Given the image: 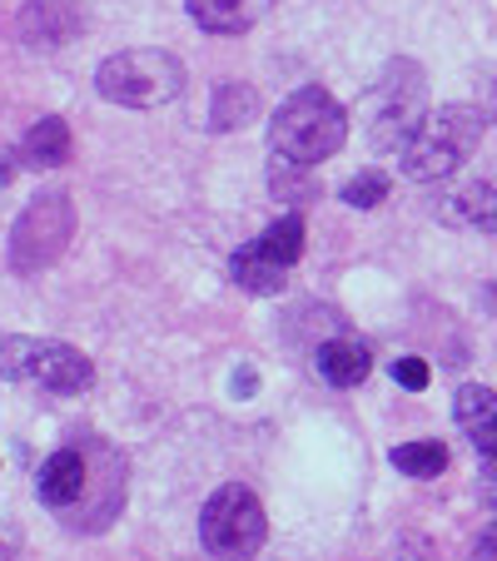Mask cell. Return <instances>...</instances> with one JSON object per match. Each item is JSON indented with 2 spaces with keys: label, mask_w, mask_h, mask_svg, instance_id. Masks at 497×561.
<instances>
[{
  "label": "cell",
  "mask_w": 497,
  "mask_h": 561,
  "mask_svg": "<svg viewBox=\"0 0 497 561\" xmlns=\"http://www.w3.org/2000/svg\"><path fill=\"white\" fill-rule=\"evenodd\" d=\"M349 139V115L328 90L304 85L279 105L274 125H269V145L279 159H294L304 170H314L318 159H334Z\"/></svg>",
  "instance_id": "obj_1"
},
{
  "label": "cell",
  "mask_w": 497,
  "mask_h": 561,
  "mask_svg": "<svg viewBox=\"0 0 497 561\" xmlns=\"http://www.w3.org/2000/svg\"><path fill=\"white\" fill-rule=\"evenodd\" d=\"M483 119L487 115L473 110V105H443V110H433V115H423V125L413 129V139L398 154L403 174H408L413 184L448 180V174L477 149V139H483Z\"/></svg>",
  "instance_id": "obj_2"
},
{
  "label": "cell",
  "mask_w": 497,
  "mask_h": 561,
  "mask_svg": "<svg viewBox=\"0 0 497 561\" xmlns=\"http://www.w3.org/2000/svg\"><path fill=\"white\" fill-rule=\"evenodd\" d=\"M95 90L110 105L155 110L184 90V65L170 50H120L95 70Z\"/></svg>",
  "instance_id": "obj_3"
},
{
  "label": "cell",
  "mask_w": 497,
  "mask_h": 561,
  "mask_svg": "<svg viewBox=\"0 0 497 561\" xmlns=\"http://www.w3.org/2000/svg\"><path fill=\"white\" fill-rule=\"evenodd\" d=\"M0 378L41 382L45 392L75 398L95 382V363L60 339H0Z\"/></svg>",
  "instance_id": "obj_4"
},
{
  "label": "cell",
  "mask_w": 497,
  "mask_h": 561,
  "mask_svg": "<svg viewBox=\"0 0 497 561\" xmlns=\"http://www.w3.org/2000/svg\"><path fill=\"white\" fill-rule=\"evenodd\" d=\"M264 537H269V517H264V507H259V497L249 488L229 482V488H219L210 502H204L200 541L214 551V557L249 561V557H259Z\"/></svg>",
  "instance_id": "obj_5"
},
{
  "label": "cell",
  "mask_w": 497,
  "mask_h": 561,
  "mask_svg": "<svg viewBox=\"0 0 497 561\" xmlns=\"http://www.w3.org/2000/svg\"><path fill=\"white\" fill-rule=\"evenodd\" d=\"M75 233V204L65 190H50V194H35L31 204L21 209L11 229V268L15 274H41L50 268L55 259L65 254Z\"/></svg>",
  "instance_id": "obj_6"
},
{
  "label": "cell",
  "mask_w": 497,
  "mask_h": 561,
  "mask_svg": "<svg viewBox=\"0 0 497 561\" xmlns=\"http://www.w3.org/2000/svg\"><path fill=\"white\" fill-rule=\"evenodd\" d=\"M453 417H458V427L473 437L477 453L497 467V392L493 388H463L453 403Z\"/></svg>",
  "instance_id": "obj_7"
},
{
  "label": "cell",
  "mask_w": 497,
  "mask_h": 561,
  "mask_svg": "<svg viewBox=\"0 0 497 561\" xmlns=\"http://www.w3.org/2000/svg\"><path fill=\"white\" fill-rule=\"evenodd\" d=\"M184 11L210 35H239L269 15V0H184Z\"/></svg>",
  "instance_id": "obj_8"
},
{
  "label": "cell",
  "mask_w": 497,
  "mask_h": 561,
  "mask_svg": "<svg viewBox=\"0 0 497 561\" xmlns=\"http://www.w3.org/2000/svg\"><path fill=\"white\" fill-rule=\"evenodd\" d=\"M35 488H41L45 507H70V502H80V492H86V457L75 453V447H60V453H50L41 462Z\"/></svg>",
  "instance_id": "obj_9"
},
{
  "label": "cell",
  "mask_w": 497,
  "mask_h": 561,
  "mask_svg": "<svg viewBox=\"0 0 497 561\" xmlns=\"http://www.w3.org/2000/svg\"><path fill=\"white\" fill-rule=\"evenodd\" d=\"M21 159L31 170H60L65 159H70V125H65L60 115L35 119L21 139Z\"/></svg>",
  "instance_id": "obj_10"
},
{
  "label": "cell",
  "mask_w": 497,
  "mask_h": 561,
  "mask_svg": "<svg viewBox=\"0 0 497 561\" xmlns=\"http://www.w3.org/2000/svg\"><path fill=\"white\" fill-rule=\"evenodd\" d=\"M369 368H373V358L359 339H334L318 348V373H324L334 388H359V382L369 378Z\"/></svg>",
  "instance_id": "obj_11"
},
{
  "label": "cell",
  "mask_w": 497,
  "mask_h": 561,
  "mask_svg": "<svg viewBox=\"0 0 497 561\" xmlns=\"http://www.w3.org/2000/svg\"><path fill=\"white\" fill-rule=\"evenodd\" d=\"M229 274H234V284L244 288V294H259V298H274V294H284V264H274V259H264V249L259 244H249V249H239L234 254V264H229Z\"/></svg>",
  "instance_id": "obj_12"
},
{
  "label": "cell",
  "mask_w": 497,
  "mask_h": 561,
  "mask_svg": "<svg viewBox=\"0 0 497 561\" xmlns=\"http://www.w3.org/2000/svg\"><path fill=\"white\" fill-rule=\"evenodd\" d=\"M259 119V90L255 85H219L210 105V125L214 129H244Z\"/></svg>",
  "instance_id": "obj_13"
},
{
  "label": "cell",
  "mask_w": 497,
  "mask_h": 561,
  "mask_svg": "<svg viewBox=\"0 0 497 561\" xmlns=\"http://www.w3.org/2000/svg\"><path fill=\"white\" fill-rule=\"evenodd\" d=\"M259 249H264V259H274V264H298L304 259V214H284V219H274L264 229V239H259Z\"/></svg>",
  "instance_id": "obj_14"
},
{
  "label": "cell",
  "mask_w": 497,
  "mask_h": 561,
  "mask_svg": "<svg viewBox=\"0 0 497 561\" xmlns=\"http://www.w3.org/2000/svg\"><path fill=\"white\" fill-rule=\"evenodd\" d=\"M388 462L403 477H438L448 467V447L443 443H403L388 453Z\"/></svg>",
  "instance_id": "obj_15"
},
{
  "label": "cell",
  "mask_w": 497,
  "mask_h": 561,
  "mask_svg": "<svg viewBox=\"0 0 497 561\" xmlns=\"http://www.w3.org/2000/svg\"><path fill=\"white\" fill-rule=\"evenodd\" d=\"M458 209H463L467 224L497 233V184H467V190L458 194Z\"/></svg>",
  "instance_id": "obj_16"
},
{
  "label": "cell",
  "mask_w": 497,
  "mask_h": 561,
  "mask_svg": "<svg viewBox=\"0 0 497 561\" xmlns=\"http://www.w3.org/2000/svg\"><path fill=\"white\" fill-rule=\"evenodd\" d=\"M383 199H388V174H379V170H363L359 180L343 184V204L349 209H373Z\"/></svg>",
  "instance_id": "obj_17"
},
{
  "label": "cell",
  "mask_w": 497,
  "mask_h": 561,
  "mask_svg": "<svg viewBox=\"0 0 497 561\" xmlns=\"http://www.w3.org/2000/svg\"><path fill=\"white\" fill-rule=\"evenodd\" d=\"M294 170H298L294 159H279V154H274V174H269V184H274V194H294V204L314 199V184H308L304 174H294Z\"/></svg>",
  "instance_id": "obj_18"
},
{
  "label": "cell",
  "mask_w": 497,
  "mask_h": 561,
  "mask_svg": "<svg viewBox=\"0 0 497 561\" xmlns=\"http://www.w3.org/2000/svg\"><path fill=\"white\" fill-rule=\"evenodd\" d=\"M428 378H433V373H428L423 358H393V382H403L408 392H423Z\"/></svg>",
  "instance_id": "obj_19"
},
{
  "label": "cell",
  "mask_w": 497,
  "mask_h": 561,
  "mask_svg": "<svg viewBox=\"0 0 497 561\" xmlns=\"http://www.w3.org/2000/svg\"><path fill=\"white\" fill-rule=\"evenodd\" d=\"M473 561H497V522L477 537V551H473Z\"/></svg>",
  "instance_id": "obj_20"
},
{
  "label": "cell",
  "mask_w": 497,
  "mask_h": 561,
  "mask_svg": "<svg viewBox=\"0 0 497 561\" xmlns=\"http://www.w3.org/2000/svg\"><path fill=\"white\" fill-rule=\"evenodd\" d=\"M234 392H244V398H249V392H255V373H249V368L234 373Z\"/></svg>",
  "instance_id": "obj_21"
},
{
  "label": "cell",
  "mask_w": 497,
  "mask_h": 561,
  "mask_svg": "<svg viewBox=\"0 0 497 561\" xmlns=\"http://www.w3.org/2000/svg\"><path fill=\"white\" fill-rule=\"evenodd\" d=\"M5 159H11V154H5V149H0V184L11 180V164H5Z\"/></svg>",
  "instance_id": "obj_22"
}]
</instances>
